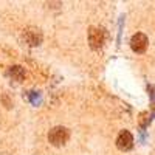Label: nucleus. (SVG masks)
<instances>
[{
  "label": "nucleus",
  "instance_id": "nucleus-1",
  "mask_svg": "<svg viewBox=\"0 0 155 155\" xmlns=\"http://www.w3.org/2000/svg\"><path fill=\"white\" fill-rule=\"evenodd\" d=\"M68 138H70V132H68V129L64 127V126L53 127L50 130V134H48V141L53 146H56V147L64 146L68 141Z\"/></svg>",
  "mask_w": 155,
  "mask_h": 155
},
{
  "label": "nucleus",
  "instance_id": "nucleus-2",
  "mask_svg": "<svg viewBox=\"0 0 155 155\" xmlns=\"http://www.w3.org/2000/svg\"><path fill=\"white\" fill-rule=\"evenodd\" d=\"M106 42V31L101 27H90L88 28V44L93 50H99Z\"/></svg>",
  "mask_w": 155,
  "mask_h": 155
},
{
  "label": "nucleus",
  "instance_id": "nucleus-3",
  "mask_svg": "<svg viewBox=\"0 0 155 155\" xmlns=\"http://www.w3.org/2000/svg\"><path fill=\"white\" fill-rule=\"evenodd\" d=\"M22 39H23V42L28 44L30 47H37V45L42 44L44 36H42V31L39 30V28H36V27H28V28L23 30Z\"/></svg>",
  "mask_w": 155,
  "mask_h": 155
},
{
  "label": "nucleus",
  "instance_id": "nucleus-4",
  "mask_svg": "<svg viewBox=\"0 0 155 155\" xmlns=\"http://www.w3.org/2000/svg\"><path fill=\"white\" fill-rule=\"evenodd\" d=\"M149 41H147V36L143 33H137L132 36L130 39V48L135 51V53H144L147 50Z\"/></svg>",
  "mask_w": 155,
  "mask_h": 155
},
{
  "label": "nucleus",
  "instance_id": "nucleus-5",
  "mask_svg": "<svg viewBox=\"0 0 155 155\" xmlns=\"http://www.w3.org/2000/svg\"><path fill=\"white\" fill-rule=\"evenodd\" d=\"M116 147L120 150H130L134 147V137L129 130H121L118 138H116Z\"/></svg>",
  "mask_w": 155,
  "mask_h": 155
},
{
  "label": "nucleus",
  "instance_id": "nucleus-6",
  "mask_svg": "<svg viewBox=\"0 0 155 155\" xmlns=\"http://www.w3.org/2000/svg\"><path fill=\"white\" fill-rule=\"evenodd\" d=\"M12 81H17V82H22L25 79V68L20 67V65H14V67H9L8 68V73H6Z\"/></svg>",
  "mask_w": 155,
  "mask_h": 155
},
{
  "label": "nucleus",
  "instance_id": "nucleus-7",
  "mask_svg": "<svg viewBox=\"0 0 155 155\" xmlns=\"http://www.w3.org/2000/svg\"><path fill=\"white\" fill-rule=\"evenodd\" d=\"M28 99H30V102L33 106H39V104H41V101H42L41 93H37V92H30L28 93Z\"/></svg>",
  "mask_w": 155,
  "mask_h": 155
},
{
  "label": "nucleus",
  "instance_id": "nucleus-8",
  "mask_svg": "<svg viewBox=\"0 0 155 155\" xmlns=\"http://www.w3.org/2000/svg\"><path fill=\"white\" fill-rule=\"evenodd\" d=\"M149 121H150V118H149V113H141V115H140V124L143 126V127H144Z\"/></svg>",
  "mask_w": 155,
  "mask_h": 155
}]
</instances>
